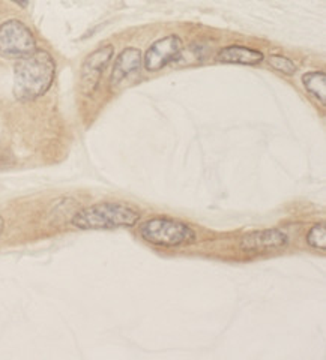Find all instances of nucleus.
Returning <instances> with one entry per match:
<instances>
[{"mask_svg": "<svg viewBox=\"0 0 326 360\" xmlns=\"http://www.w3.org/2000/svg\"><path fill=\"white\" fill-rule=\"evenodd\" d=\"M307 243L314 250L325 251L326 248V230L323 224H318L310 229L307 234Z\"/></svg>", "mask_w": 326, "mask_h": 360, "instance_id": "nucleus-12", "label": "nucleus"}, {"mask_svg": "<svg viewBox=\"0 0 326 360\" xmlns=\"http://www.w3.org/2000/svg\"><path fill=\"white\" fill-rule=\"evenodd\" d=\"M268 62L275 71L284 74V75H294L298 70L295 62H291L289 58H286V56H281V54L269 56Z\"/></svg>", "mask_w": 326, "mask_h": 360, "instance_id": "nucleus-11", "label": "nucleus"}, {"mask_svg": "<svg viewBox=\"0 0 326 360\" xmlns=\"http://www.w3.org/2000/svg\"><path fill=\"white\" fill-rule=\"evenodd\" d=\"M139 231L146 242L155 246L176 248L196 242V233L188 224L167 217L144 221Z\"/></svg>", "mask_w": 326, "mask_h": 360, "instance_id": "nucleus-3", "label": "nucleus"}, {"mask_svg": "<svg viewBox=\"0 0 326 360\" xmlns=\"http://www.w3.org/2000/svg\"><path fill=\"white\" fill-rule=\"evenodd\" d=\"M113 54H115L113 45H106V47L95 50L84 59L82 65V71H80V84H82V90L86 95L92 94L96 89L99 78L107 70V66L111 58H113Z\"/></svg>", "mask_w": 326, "mask_h": 360, "instance_id": "nucleus-6", "label": "nucleus"}, {"mask_svg": "<svg viewBox=\"0 0 326 360\" xmlns=\"http://www.w3.org/2000/svg\"><path fill=\"white\" fill-rule=\"evenodd\" d=\"M4 231V221H2V218H0V233Z\"/></svg>", "mask_w": 326, "mask_h": 360, "instance_id": "nucleus-14", "label": "nucleus"}, {"mask_svg": "<svg viewBox=\"0 0 326 360\" xmlns=\"http://www.w3.org/2000/svg\"><path fill=\"white\" fill-rule=\"evenodd\" d=\"M302 84L307 92L316 98L320 105L325 107L326 103V75L322 71H311L302 75Z\"/></svg>", "mask_w": 326, "mask_h": 360, "instance_id": "nucleus-10", "label": "nucleus"}, {"mask_svg": "<svg viewBox=\"0 0 326 360\" xmlns=\"http://www.w3.org/2000/svg\"><path fill=\"white\" fill-rule=\"evenodd\" d=\"M11 2L17 4V5L21 6V8H26V6H27V0H11Z\"/></svg>", "mask_w": 326, "mask_h": 360, "instance_id": "nucleus-13", "label": "nucleus"}, {"mask_svg": "<svg viewBox=\"0 0 326 360\" xmlns=\"http://www.w3.org/2000/svg\"><path fill=\"white\" fill-rule=\"evenodd\" d=\"M139 219V209L125 202H96L77 212L71 222L78 230H115L134 227Z\"/></svg>", "mask_w": 326, "mask_h": 360, "instance_id": "nucleus-2", "label": "nucleus"}, {"mask_svg": "<svg viewBox=\"0 0 326 360\" xmlns=\"http://www.w3.org/2000/svg\"><path fill=\"white\" fill-rule=\"evenodd\" d=\"M265 56L262 51L250 49V47H242V45H230V47L222 49L218 56L217 60L221 63H230V65H245V66H254L262 63Z\"/></svg>", "mask_w": 326, "mask_h": 360, "instance_id": "nucleus-9", "label": "nucleus"}, {"mask_svg": "<svg viewBox=\"0 0 326 360\" xmlns=\"http://www.w3.org/2000/svg\"><path fill=\"white\" fill-rule=\"evenodd\" d=\"M37 50L32 30L18 20H8L0 25V56L5 59H21Z\"/></svg>", "mask_w": 326, "mask_h": 360, "instance_id": "nucleus-4", "label": "nucleus"}, {"mask_svg": "<svg viewBox=\"0 0 326 360\" xmlns=\"http://www.w3.org/2000/svg\"><path fill=\"white\" fill-rule=\"evenodd\" d=\"M289 245V236L278 229L253 231L244 236L241 250L250 254H268L272 251L284 250Z\"/></svg>", "mask_w": 326, "mask_h": 360, "instance_id": "nucleus-7", "label": "nucleus"}, {"mask_svg": "<svg viewBox=\"0 0 326 360\" xmlns=\"http://www.w3.org/2000/svg\"><path fill=\"white\" fill-rule=\"evenodd\" d=\"M184 51V41L177 35H168L156 39L144 54L143 65L148 72L161 71L168 63L181 58Z\"/></svg>", "mask_w": 326, "mask_h": 360, "instance_id": "nucleus-5", "label": "nucleus"}, {"mask_svg": "<svg viewBox=\"0 0 326 360\" xmlns=\"http://www.w3.org/2000/svg\"><path fill=\"white\" fill-rule=\"evenodd\" d=\"M56 63L50 53L35 50L14 66V95L18 101H33L51 87Z\"/></svg>", "mask_w": 326, "mask_h": 360, "instance_id": "nucleus-1", "label": "nucleus"}, {"mask_svg": "<svg viewBox=\"0 0 326 360\" xmlns=\"http://www.w3.org/2000/svg\"><path fill=\"white\" fill-rule=\"evenodd\" d=\"M142 51L136 47H128L123 50L113 65V72H111V86H119L130 78L131 75L137 74L142 68Z\"/></svg>", "mask_w": 326, "mask_h": 360, "instance_id": "nucleus-8", "label": "nucleus"}]
</instances>
